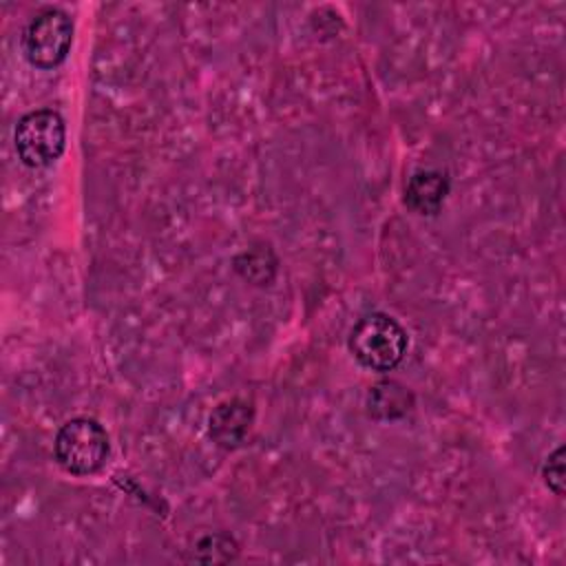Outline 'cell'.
<instances>
[{
  "instance_id": "obj_1",
  "label": "cell",
  "mask_w": 566,
  "mask_h": 566,
  "mask_svg": "<svg viewBox=\"0 0 566 566\" xmlns=\"http://www.w3.org/2000/svg\"><path fill=\"white\" fill-rule=\"evenodd\" d=\"M407 332L389 314L374 312L363 316L349 332L352 356L371 371L394 369L407 354Z\"/></svg>"
},
{
  "instance_id": "obj_2",
  "label": "cell",
  "mask_w": 566,
  "mask_h": 566,
  "mask_svg": "<svg viewBox=\"0 0 566 566\" xmlns=\"http://www.w3.org/2000/svg\"><path fill=\"white\" fill-rule=\"evenodd\" d=\"M53 453L66 473L80 478L93 475L108 460V433L93 418H73L60 427L53 442Z\"/></svg>"
},
{
  "instance_id": "obj_3",
  "label": "cell",
  "mask_w": 566,
  "mask_h": 566,
  "mask_svg": "<svg viewBox=\"0 0 566 566\" xmlns=\"http://www.w3.org/2000/svg\"><path fill=\"white\" fill-rule=\"evenodd\" d=\"M18 157L29 168H46L66 146V126L57 111L38 108L22 115L13 133Z\"/></svg>"
},
{
  "instance_id": "obj_4",
  "label": "cell",
  "mask_w": 566,
  "mask_h": 566,
  "mask_svg": "<svg viewBox=\"0 0 566 566\" xmlns=\"http://www.w3.org/2000/svg\"><path fill=\"white\" fill-rule=\"evenodd\" d=\"M73 44V20L57 7H46L31 18L22 35L27 60L38 69H53L69 55Z\"/></svg>"
},
{
  "instance_id": "obj_5",
  "label": "cell",
  "mask_w": 566,
  "mask_h": 566,
  "mask_svg": "<svg viewBox=\"0 0 566 566\" xmlns=\"http://www.w3.org/2000/svg\"><path fill=\"white\" fill-rule=\"evenodd\" d=\"M254 422V407L241 398L219 402L208 418V433L221 449H237L245 442Z\"/></svg>"
},
{
  "instance_id": "obj_6",
  "label": "cell",
  "mask_w": 566,
  "mask_h": 566,
  "mask_svg": "<svg viewBox=\"0 0 566 566\" xmlns=\"http://www.w3.org/2000/svg\"><path fill=\"white\" fill-rule=\"evenodd\" d=\"M449 195V179L440 170H418L405 186V206L424 217H433L444 206Z\"/></svg>"
},
{
  "instance_id": "obj_7",
  "label": "cell",
  "mask_w": 566,
  "mask_h": 566,
  "mask_svg": "<svg viewBox=\"0 0 566 566\" xmlns=\"http://www.w3.org/2000/svg\"><path fill=\"white\" fill-rule=\"evenodd\" d=\"M367 413L376 420H396L411 411L413 394L398 380H378L367 398H365Z\"/></svg>"
},
{
  "instance_id": "obj_8",
  "label": "cell",
  "mask_w": 566,
  "mask_h": 566,
  "mask_svg": "<svg viewBox=\"0 0 566 566\" xmlns=\"http://www.w3.org/2000/svg\"><path fill=\"white\" fill-rule=\"evenodd\" d=\"M234 268L237 272L256 283V285H265L272 281L274 272H276V256L272 254V250L268 245H259L252 250H245L243 254H239L234 259Z\"/></svg>"
},
{
  "instance_id": "obj_9",
  "label": "cell",
  "mask_w": 566,
  "mask_h": 566,
  "mask_svg": "<svg viewBox=\"0 0 566 566\" xmlns=\"http://www.w3.org/2000/svg\"><path fill=\"white\" fill-rule=\"evenodd\" d=\"M542 478L544 484L555 493V495H564L566 491V449L557 447L544 462L542 467Z\"/></svg>"
}]
</instances>
